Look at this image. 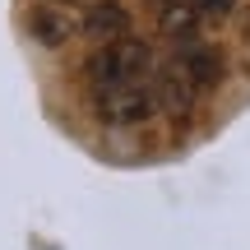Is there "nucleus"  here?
<instances>
[{"mask_svg":"<svg viewBox=\"0 0 250 250\" xmlns=\"http://www.w3.org/2000/svg\"><path fill=\"white\" fill-rule=\"evenodd\" d=\"M153 51L148 42H139V37H121V42H102L98 51L88 56V65H83V74H88V83H125V79H153Z\"/></svg>","mask_w":250,"mask_h":250,"instance_id":"1","label":"nucleus"},{"mask_svg":"<svg viewBox=\"0 0 250 250\" xmlns=\"http://www.w3.org/2000/svg\"><path fill=\"white\" fill-rule=\"evenodd\" d=\"M88 98L98 121L107 125H139L158 107L153 98V79H125V83H88Z\"/></svg>","mask_w":250,"mask_h":250,"instance_id":"2","label":"nucleus"},{"mask_svg":"<svg viewBox=\"0 0 250 250\" xmlns=\"http://www.w3.org/2000/svg\"><path fill=\"white\" fill-rule=\"evenodd\" d=\"M153 98H158V107L167 116H186L195 107V98H199V83L190 79V70L181 61H162L153 70Z\"/></svg>","mask_w":250,"mask_h":250,"instance_id":"3","label":"nucleus"},{"mask_svg":"<svg viewBox=\"0 0 250 250\" xmlns=\"http://www.w3.org/2000/svg\"><path fill=\"white\" fill-rule=\"evenodd\" d=\"M83 33L102 37V42H121V37H130V9L121 0H98L83 14Z\"/></svg>","mask_w":250,"mask_h":250,"instance_id":"4","label":"nucleus"},{"mask_svg":"<svg viewBox=\"0 0 250 250\" xmlns=\"http://www.w3.org/2000/svg\"><path fill=\"white\" fill-rule=\"evenodd\" d=\"M158 23L167 37H181V42H190L199 28V9H190L186 0H162L158 5Z\"/></svg>","mask_w":250,"mask_h":250,"instance_id":"5","label":"nucleus"},{"mask_svg":"<svg viewBox=\"0 0 250 250\" xmlns=\"http://www.w3.org/2000/svg\"><path fill=\"white\" fill-rule=\"evenodd\" d=\"M181 65L190 70V79L199 83V88H208V83H218V74H223V65H218V56L208 51V46H186V51L176 56Z\"/></svg>","mask_w":250,"mask_h":250,"instance_id":"6","label":"nucleus"},{"mask_svg":"<svg viewBox=\"0 0 250 250\" xmlns=\"http://www.w3.org/2000/svg\"><path fill=\"white\" fill-rule=\"evenodd\" d=\"M190 9H199V19H227L236 0H186Z\"/></svg>","mask_w":250,"mask_h":250,"instance_id":"7","label":"nucleus"},{"mask_svg":"<svg viewBox=\"0 0 250 250\" xmlns=\"http://www.w3.org/2000/svg\"><path fill=\"white\" fill-rule=\"evenodd\" d=\"M33 28L46 37V42H56V37L65 33V23H56V19H51V9H37V14H33Z\"/></svg>","mask_w":250,"mask_h":250,"instance_id":"8","label":"nucleus"}]
</instances>
